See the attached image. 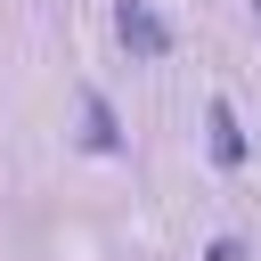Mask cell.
<instances>
[{"label":"cell","mask_w":261,"mask_h":261,"mask_svg":"<svg viewBox=\"0 0 261 261\" xmlns=\"http://www.w3.org/2000/svg\"><path fill=\"white\" fill-rule=\"evenodd\" d=\"M204 261H245V245H237V237H220V245H212Z\"/></svg>","instance_id":"3957f363"},{"label":"cell","mask_w":261,"mask_h":261,"mask_svg":"<svg viewBox=\"0 0 261 261\" xmlns=\"http://www.w3.org/2000/svg\"><path fill=\"white\" fill-rule=\"evenodd\" d=\"M114 33H122L139 57H163V49H171V24H163L147 0H122V8H114Z\"/></svg>","instance_id":"6da1fadb"},{"label":"cell","mask_w":261,"mask_h":261,"mask_svg":"<svg viewBox=\"0 0 261 261\" xmlns=\"http://www.w3.org/2000/svg\"><path fill=\"white\" fill-rule=\"evenodd\" d=\"M212 155L220 163H245V130H237V106L228 98H212Z\"/></svg>","instance_id":"7a4b0ae2"}]
</instances>
